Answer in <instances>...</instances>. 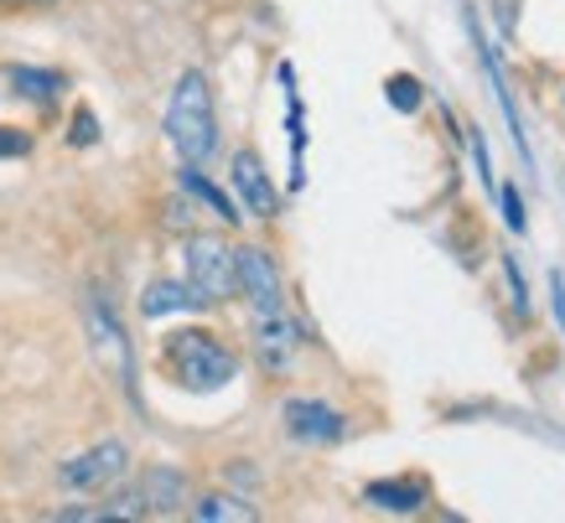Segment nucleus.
<instances>
[{
  "label": "nucleus",
  "mask_w": 565,
  "mask_h": 523,
  "mask_svg": "<svg viewBox=\"0 0 565 523\" xmlns=\"http://www.w3.org/2000/svg\"><path fill=\"white\" fill-rule=\"evenodd\" d=\"M161 369L188 394H218V388L239 378V357L207 327H177V332L161 338Z\"/></svg>",
  "instance_id": "1"
},
{
  "label": "nucleus",
  "mask_w": 565,
  "mask_h": 523,
  "mask_svg": "<svg viewBox=\"0 0 565 523\" xmlns=\"http://www.w3.org/2000/svg\"><path fill=\"white\" fill-rule=\"evenodd\" d=\"M167 140L182 156V167H203L218 151V115H213V88L207 73L188 68L177 78L172 99H167Z\"/></svg>",
  "instance_id": "2"
},
{
  "label": "nucleus",
  "mask_w": 565,
  "mask_h": 523,
  "mask_svg": "<svg viewBox=\"0 0 565 523\" xmlns=\"http://www.w3.org/2000/svg\"><path fill=\"white\" fill-rule=\"evenodd\" d=\"M182 259H188V286L203 306H223L239 296V275H234V249L223 244L218 234H188L182 244Z\"/></svg>",
  "instance_id": "3"
},
{
  "label": "nucleus",
  "mask_w": 565,
  "mask_h": 523,
  "mask_svg": "<svg viewBox=\"0 0 565 523\" xmlns=\"http://www.w3.org/2000/svg\"><path fill=\"white\" fill-rule=\"evenodd\" d=\"M84 327H88V348H94V357H99V369L109 373L125 394H136V353H130V338H125L115 306L104 301L99 290L84 301Z\"/></svg>",
  "instance_id": "4"
},
{
  "label": "nucleus",
  "mask_w": 565,
  "mask_h": 523,
  "mask_svg": "<svg viewBox=\"0 0 565 523\" xmlns=\"http://www.w3.org/2000/svg\"><path fill=\"white\" fill-rule=\"evenodd\" d=\"M125 472H130V446H125V440H99V446H88V451L68 456V461L57 467V488L63 492H109L125 482Z\"/></svg>",
  "instance_id": "5"
},
{
  "label": "nucleus",
  "mask_w": 565,
  "mask_h": 523,
  "mask_svg": "<svg viewBox=\"0 0 565 523\" xmlns=\"http://www.w3.org/2000/svg\"><path fill=\"white\" fill-rule=\"evenodd\" d=\"M301 342H307L301 338V321H296L286 306L255 311V321H249V348H255V363L265 373H291Z\"/></svg>",
  "instance_id": "6"
},
{
  "label": "nucleus",
  "mask_w": 565,
  "mask_h": 523,
  "mask_svg": "<svg viewBox=\"0 0 565 523\" xmlns=\"http://www.w3.org/2000/svg\"><path fill=\"white\" fill-rule=\"evenodd\" d=\"M234 275H239V296L249 301V311H275V306H286V286H280V270H275L270 249L239 244V249H234Z\"/></svg>",
  "instance_id": "7"
},
{
  "label": "nucleus",
  "mask_w": 565,
  "mask_h": 523,
  "mask_svg": "<svg viewBox=\"0 0 565 523\" xmlns=\"http://www.w3.org/2000/svg\"><path fill=\"white\" fill-rule=\"evenodd\" d=\"M280 420H286V436L301 446H338L348 436V415L322 405V399H286Z\"/></svg>",
  "instance_id": "8"
},
{
  "label": "nucleus",
  "mask_w": 565,
  "mask_h": 523,
  "mask_svg": "<svg viewBox=\"0 0 565 523\" xmlns=\"http://www.w3.org/2000/svg\"><path fill=\"white\" fill-rule=\"evenodd\" d=\"M136 492H140L146 519H177V513H188V503H192V482L182 467H146Z\"/></svg>",
  "instance_id": "9"
},
{
  "label": "nucleus",
  "mask_w": 565,
  "mask_h": 523,
  "mask_svg": "<svg viewBox=\"0 0 565 523\" xmlns=\"http://www.w3.org/2000/svg\"><path fill=\"white\" fill-rule=\"evenodd\" d=\"M228 182H234V192H239L244 213H255V218H275V213H280V192H275L270 171H265V161H259L255 151H234V161H228Z\"/></svg>",
  "instance_id": "10"
},
{
  "label": "nucleus",
  "mask_w": 565,
  "mask_h": 523,
  "mask_svg": "<svg viewBox=\"0 0 565 523\" xmlns=\"http://www.w3.org/2000/svg\"><path fill=\"white\" fill-rule=\"evenodd\" d=\"M6 84H11V94L26 104H36V109H52V104L63 99V88H68V78L57 68H32V63H11L6 68Z\"/></svg>",
  "instance_id": "11"
},
{
  "label": "nucleus",
  "mask_w": 565,
  "mask_h": 523,
  "mask_svg": "<svg viewBox=\"0 0 565 523\" xmlns=\"http://www.w3.org/2000/svg\"><path fill=\"white\" fill-rule=\"evenodd\" d=\"M426 498L430 492L420 477H384V482H369V488H363V503L379 508V513H420Z\"/></svg>",
  "instance_id": "12"
},
{
  "label": "nucleus",
  "mask_w": 565,
  "mask_h": 523,
  "mask_svg": "<svg viewBox=\"0 0 565 523\" xmlns=\"http://www.w3.org/2000/svg\"><path fill=\"white\" fill-rule=\"evenodd\" d=\"M198 296H192V286L188 280H151V286L140 290V317H151V321H161V317H177V311H198Z\"/></svg>",
  "instance_id": "13"
},
{
  "label": "nucleus",
  "mask_w": 565,
  "mask_h": 523,
  "mask_svg": "<svg viewBox=\"0 0 565 523\" xmlns=\"http://www.w3.org/2000/svg\"><path fill=\"white\" fill-rule=\"evenodd\" d=\"M188 513L198 523H255L259 508L244 503V498H234V492H203V498H192Z\"/></svg>",
  "instance_id": "14"
},
{
  "label": "nucleus",
  "mask_w": 565,
  "mask_h": 523,
  "mask_svg": "<svg viewBox=\"0 0 565 523\" xmlns=\"http://www.w3.org/2000/svg\"><path fill=\"white\" fill-rule=\"evenodd\" d=\"M182 192H188V198H198V203H203L218 223H239L244 218L239 207H234V198H228V192H218V186L207 182L198 167H182Z\"/></svg>",
  "instance_id": "15"
},
{
  "label": "nucleus",
  "mask_w": 565,
  "mask_h": 523,
  "mask_svg": "<svg viewBox=\"0 0 565 523\" xmlns=\"http://www.w3.org/2000/svg\"><path fill=\"white\" fill-rule=\"evenodd\" d=\"M390 104L399 109V115H415V109H420V84H415L411 73L390 78Z\"/></svg>",
  "instance_id": "16"
},
{
  "label": "nucleus",
  "mask_w": 565,
  "mask_h": 523,
  "mask_svg": "<svg viewBox=\"0 0 565 523\" xmlns=\"http://www.w3.org/2000/svg\"><path fill=\"white\" fill-rule=\"evenodd\" d=\"M21 156H32V136L17 125H0V161H21Z\"/></svg>",
  "instance_id": "17"
},
{
  "label": "nucleus",
  "mask_w": 565,
  "mask_h": 523,
  "mask_svg": "<svg viewBox=\"0 0 565 523\" xmlns=\"http://www.w3.org/2000/svg\"><path fill=\"white\" fill-rule=\"evenodd\" d=\"M498 198H503V218H509V228H514V234H524V198H519L514 186H498Z\"/></svg>",
  "instance_id": "18"
},
{
  "label": "nucleus",
  "mask_w": 565,
  "mask_h": 523,
  "mask_svg": "<svg viewBox=\"0 0 565 523\" xmlns=\"http://www.w3.org/2000/svg\"><path fill=\"white\" fill-rule=\"evenodd\" d=\"M99 140V119H94V109H78L73 115V146H94Z\"/></svg>",
  "instance_id": "19"
},
{
  "label": "nucleus",
  "mask_w": 565,
  "mask_h": 523,
  "mask_svg": "<svg viewBox=\"0 0 565 523\" xmlns=\"http://www.w3.org/2000/svg\"><path fill=\"white\" fill-rule=\"evenodd\" d=\"M550 290H555V317L565 321V280L561 275H550Z\"/></svg>",
  "instance_id": "20"
},
{
  "label": "nucleus",
  "mask_w": 565,
  "mask_h": 523,
  "mask_svg": "<svg viewBox=\"0 0 565 523\" xmlns=\"http://www.w3.org/2000/svg\"><path fill=\"white\" fill-rule=\"evenodd\" d=\"M0 6H47V0H0Z\"/></svg>",
  "instance_id": "21"
}]
</instances>
